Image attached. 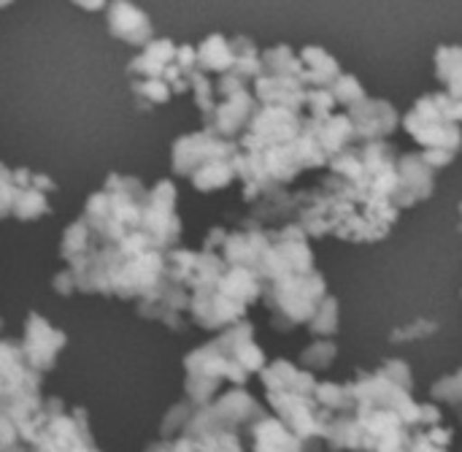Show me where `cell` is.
I'll list each match as a JSON object with an SVG mask.
<instances>
[{"label":"cell","mask_w":462,"mask_h":452,"mask_svg":"<svg viewBox=\"0 0 462 452\" xmlns=\"http://www.w3.org/2000/svg\"><path fill=\"white\" fill-rule=\"evenodd\" d=\"M403 127L420 146H425L422 157L436 171L447 168L460 152L462 130L457 127V108L455 98L447 92L420 98L403 117Z\"/></svg>","instance_id":"1"},{"label":"cell","mask_w":462,"mask_h":452,"mask_svg":"<svg viewBox=\"0 0 462 452\" xmlns=\"http://www.w3.org/2000/svg\"><path fill=\"white\" fill-rule=\"evenodd\" d=\"M254 111H257V98L244 87L227 95H219L211 111L203 114V122H206V130L222 138H236L246 130Z\"/></svg>","instance_id":"2"},{"label":"cell","mask_w":462,"mask_h":452,"mask_svg":"<svg viewBox=\"0 0 462 452\" xmlns=\"http://www.w3.org/2000/svg\"><path fill=\"white\" fill-rule=\"evenodd\" d=\"M398 193H395V206L403 212L425 198H430L433 184H436V168L417 152L403 155L398 163Z\"/></svg>","instance_id":"3"},{"label":"cell","mask_w":462,"mask_h":452,"mask_svg":"<svg viewBox=\"0 0 462 452\" xmlns=\"http://www.w3.org/2000/svg\"><path fill=\"white\" fill-rule=\"evenodd\" d=\"M106 27L114 38L130 46H146L154 38L152 19L143 8L130 0H108L106 3Z\"/></svg>","instance_id":"4"},{"label":"cell","mask_w":462,"mask_h":452,"mask_svg":"<svg viewBox=\"0 0 462 452\" xmlns=\"http://www.w3.org/2000/svg\"><path fill=\"white\" fill-rule=\"evenodd\" d=\"M349 119L355 125V136L363 141H376L382 136H390L398 125L401 117L387 100H371L363 98L355 106H349Z\"/></svg>","instance_id":"5"},{"label":"cell","mask_w":462,"mask_h":452,"mask_svg":"<svg viewBox=\"0 0 462 452\" xmlns=\"http://www.w3.org/2000/svg\"><path fill=\"white\" fill-rule=\"evenodd\" d=\"M176 43L171 38H152L146 46H141V52L130 60L127 73L135 79H152V76H165V71L173 65L176 60Z\"/></svg>","instance_id":"6"},{"label":"cell","mask_w":462,"mask_h":452,"mask_svg":"<svg viewBox=\"0 0 462 452\" xmlns=\"http://www.w3.org/2000/svg\"><path fill=\"white\" fill-rule=\"evenodd\" d=\"M236 62L233 38L225 35H208L203 43L195 46V68L203 73H227Z\"/></svg>","instance_id":"7"},{"label":"cell","mask_w":462,"mask_h":452,"mask_svg":"<svg viewBox=\"0 0 462 452\" xmlns=\"http://www.w3.org/2000/svg\"><path fill=\"white\" fill-rule=\"evenodd\" d=\"M300 65H303V79L306 84H314V87H330L341 71H338V62L319 46H306L300 54Z\"/></svg>","instance_id":"8"},{"label":"cell","mask_w":462,"mask_h":452,"mask_svg":"<svg viewBox=\"0 0 462 452\" xmlns=\"http://www.w3.org/2000/svg\"><path fill=\"white\" fill-rule=\"evenodd\" d=\"M436 76L447 84V95L462 98V46H441L436 52Z\"/></svg>","instance_id":"9"},{"label":"cell","mask_w":462,"mask_h":452,"mask_svg":"<svg viewBox=\"0 0 462 452\" xmlns=\"http://www.w3.org/2000/svg\"><path fill=\"white\" fill-rule=\"evenodd\" d=\"M133 95L138 98L141 106H165L173 98V89L165 79L152 76V79H135L133 81Z\"/></svg>","instance_id":"10"},{"label":"cell","mask_w":462,"mask_h":452,"mask_svg":"<svg viewBox=\"0 0 462 452\" xmlns=\"http://www.w3.org/2000/svg\"><path fill=\"white\" fill-rule=\"evenodd\" d=\"M330 89H333V95H336V103H338V106H346V108L365 98L363 84H360L355 76H349V73H341V76L330 84Z\"/></svg>","instance_id":"11"},{"label":"cell","mask_w":462,"mask_h":452,"mask_svg":"<svg viewBox=\"0 0 462 452\" xmlns=\"http://www.w3.org/2000/svg\"><path fill=\"white\" fill-rule=\"evenodd\" d=\"M73 5H79L81 11H103L108 0H70Z\"/></svg>","instance_id":"12"},{"label":"cell","mask_w":462,"mask_h":452,"mask_svg":"<svg viewBox=\"0 0 462 452\" xmlns=\"http://www.w3.org/2000/svg\"><path fill=\"white\" fill-rule=\"evenodd\" d=\"M455 108H457V122H462V98L455 100Z\"/></svg>","instance_id":"13"},{"label":"cell","mask_w":462,"mask_h":452,"mask_svg":"<svg viewBox=\"0 0 462 452\" xmlns=\"http://www.w3.org/2000/svg\"><path fill=\"white\" fill-rule=\"evenodd\" d=\"M14 0H0V8H5V5H11Z\"/></svg>","instance_id":"14"},{"label":"cell","mask_w":462,"mask_h":452,"mask_svg":"<svg viewBox=\"0 0 462 452\" xmlns=\"http://www.w3.org/2000/svg\"><path fill=\"white\" fill-rule=\"evenodd\" d=\"M460 228H462V203H460Z\"/></svg>","instance_id":"15"}]
</instances>
